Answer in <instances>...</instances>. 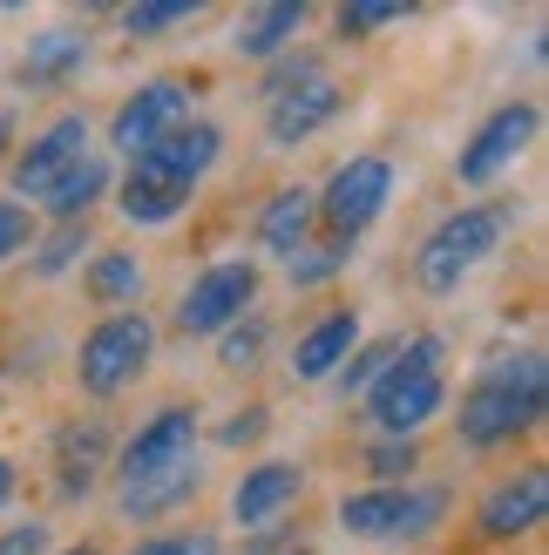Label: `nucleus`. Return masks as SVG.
Wrapping results in <instances>:
<instances>
[{
	"label": "nucleus",
	"mask_w": 549,
	"mask_h": 555,
	"mask_svg": "<svg viewBox=\"0 0 549 555\" xmlns=\"http://www.w3.org/2000/svg\"><path fill=\"white\" fill-rule=\"evenodd\" d=\"M81 156H95V150H89V122H81V116H54V122L35 135V143L21 150V163H14V190H21V197H48V190L62 183Z\"/></svg>",
	"instance_id": "nucleus-11"
},
{
	"label": "nucleus",
	"mask_w": 549,
	"mask_h": 555,
	"mask_svg": "<svg viewBox=\"0 0 549 555\" xmlns=\"http://www.w3.org/2000/svg\"><path fill=\"white\" fill-rule=\"evenodd\" d=\"M102 190H108V163H102V156H81L75 170H68V177H62V183H54L48 197H41V204H48L54 217H62V224H81V217H89V204L102 197Z\"/></svg>",
	"instance_id": "nucleus-20"
},
{
	"label": "nucleus",
	"mask_w": 549,
	"mask_h": 555,
	"mask_svg": "<svg viewBox=\"0 0 549 555\" xmlns=\"http://www.w3.org/2000/svg\"><path fill=\"white\" fill-rule=\"evenodd\" d=\"M27 231H35V224H27V210L21 204H0V264H8L14 251H27Z\"/></svg>",
	"instance_id": "nucleus-30"
},
{
	"label": "nucleus",
	"mask_w": 549,
	"mask_h": 555,
	"mask_svg": "<svg viewBox=\"0 0 549 555\" xmlns=\"http://www.w3.org/2000/svg\"><path fill=\"white\" fill-rule=\"evenodd\" d=\"M8 502H14V461L0 454V508H8Z\"/></svg>",
	"instance_id": "nucleus-34"
},
{
	"label": "nucleus",
	"mask_w": 549,
	"mask_h": 555,
	"mask_svg": "<svg viewBox=\"0 0 549 555\" xmlns=\"http://www.w3.org/2000/svg\"><path fill=\"white\" fill-rule=\"evenodd\" d=\"M292 35H306V0H271V8H252V14L238 21L231 48L252 54V62H271Z\"/></svg>",
	"instance_id": "nucleus-17"
},
{
	"label": "nucleus",
	"mask_w": 549,
	"mask_h": 555,
	"mask_svg": "<svg viewBox=\"0 0 549 555\" xmlns=\"http://www.w3.org/2000/svg\"><path fill=\"white\" fill-rule=\"evenodd\" d=\"M150 352H156V325L143 312H108L89 339H81V359H75V379H81V393H123V386L150 366Z\"/></svg>",
	"instance_id": "nucleus-4"
},
{
	"label": "nucleus",
	"mask_w": 549,
	"mask_h": 555,
	"mask_svg": "<svg viewBox=\"0 0 549 555\" xmlns=\"http://www.w3.org/2000/svg\"><path fill=\"white\" fill-rule=\"evenodd\" d=\"M89 292H95V305H136V292H143V271H136L129 251H108V258L89 264Z\"/></svg>",
	"instance_id": "nucleus-22"
},
{
	"label": "nucleus",
	"mask_w": 549,
	"mask_h": 555,
	"mask_svg": "<svg viewBox=\"0 0 549 555\" xmlns=\"http://www.w3.org/2000/svg\"><path fill=\"white\" fill-rule=\"evenodd\" d=\"M41 548H48V529H41V521H21V529L0 535V555H41Z\"/></svg>",
	"instance_id": "nucleus-32"
},
{
	"label": "nucleus",
	"mask_w": 549,
	"mask_h": 555,
	"mask_svg": "<svg viewBox=\"0 0 549 555\" xmlns=\"http://www.w3.org/2000/svg\"><path fill=\"white\" fill-rule=\"evenodd\" d=\"M75 251H89V231H81V224H62V231H54V237L41 244V258H35V271H41V278H54V271H68V264H75Z\"/></svg>",
	"instance_id": "nucleus-25"
},
{
	"label": "nucleus",
	"mask_w": 549,
	"mask_h": 555,
	"mask_svg": "<svg viewBox=\"0 0 549 555\" xmlns=\"http://www.w3.org/2000/svg\"><path fill=\"white\" fill-rule=\"evenodd\" d=\"M353 339H360V319L353 312H325L306 339H298V352H292V373L298 379H325V373H340L346 366V352H353Z\"/></svg>",
	"instance_id": "nucleus-18"
},
{
	"label": "nucleus",
	"mask_w": 549,
	"mask_h": 555,
	"mask_svg": "<svg viewBox=\"0 0 549 555\" xmlns=\"http://www.w3.org/2000/svg\"><path fill=\"white\" fill-rule=\"evenodd\" d=\"M298 488H306V475H298L292 461H258L252 475L238 481V494H231V515L244 521V529H265V521H279V515L298 502Z\"/></svg>",
	"instance_id": "nucleus-14"
},
{
	"label": "nucleus",
	"mask_w": 549,
	"mask_h": 555,
	"mask_svg": "<svg viewBox=\"0 0 549 555\" xmlns=\"http://www.w3.org/2000/svg\"><path fill=\"white\" fill-rule=\"evenodd\" d=\"M298 555H306V548H298Z\"/></svg>",
	"instance_id": "nucleus-37"
},
{
	"label": "nucleus",
	"mask_w": 549,
	"mask_h": 555,
	"mask_svg": "<svg viewBox=\"0 0 549 555\" xmlns=\"http://www.w3.org/2000/svg\"><path fill=\"white\" fill-rule=\"evenodd\" d=\"M442 515H448L442 488H373L340 502V529L367 542H407V535H427Z\"/></svg>",
	"instance_id": "nucleus-6"
},
{
	"label": "nucleus",
	"mask_w": 549,
	"mask_h": 555,
	"mask_svg": "<svg viewBox=\"0 0 549 555\" xmlns=\"http://www.w3.org/2000/svg\"><path fill=\"white\" fill-rule=\"evenodd\" d=\"M442 400H448L442 339H434V332H421V339L407 346L387 373H380V386L367 393V413H373V427L387 434V440H414L434 413H442Z\"/></svg>",
	"instance_id": "nucleus-3"
},
{
	"label": "nucleus",
	"mask_w": 549,
	"mask_h": 555,
	"mask_svg": "<svg viewBox=\"0 0 549 555\" xmlns=\"http://www.w3.org/2000/svg\"><path fill=\"white\" fill-rule=\"evenodd\" d=\"M258 434H265V406H252L244 421H231V427H225V440H231V448H244V440H258Z\"/></svg>",
	"instance_id": "nucleus-33"
},
{
	"label": "nucleus",
	"mask_w": 549,
	"mask_h": 555,
	"mask_svg": "<svg viewBox=\"0 0 549 555\" xmlns=\"http://www.w3.org/2000/svg\"><path fill=\"white\" fill-rule=\"evenodd\" d=\"M502 231H509V217H502L496 204H469V210H455L448 224L421 244V258H414L421 285H427V292H455L461 278H469V271L502 244Z\"/></svg>",
	"instance_id": "nucleus-5"
},
{
	"label": "nucleus",
	"mask_w": 549,
	"mask_h": 555,
	"mask_svg": "<svg viewBox=\"0 0 549 555\" xmlns=\"http://www.w3.org/2000/svg\"><path fill=\"white\" fill-rule=\"evenodd\" d=\"M367 467H373V475L394 488V481L407 475V467H414V440H380V448H367Z\"/></svg>",
	"instance_id": "nucleus-29"
},
{
	"label": "nucleus",
	"mask_w": 549,
	"mask_h": 555,
	"mask_svg": "<svg viewBox=\"0 0 549 555\" xmlns=\"http://www.w3.org/2000/svg\"><path fill=\"white\" fill-rule=\"evenodd\" d=\"M116 467H123V494L190 475V467H197V413H190V406H163V413H150V427L123 448Z\"/></svg>",
	"instance_id": "nucleus-7"
},
{
	"label": "nucleus",
	"mask_w": 549,
	"mask_h": 555,
	"mask_svg": "<svg viewBox=\"0 0 549 555\" xmlns=\"http://www.w3.org/2000/svg\"><path fill=\"white\" fill-rule=\"evenodd\" d=\"M183 21H197V0H150V8L123 14L129 35H163V27H183Z\"/></svg>",
	"instance_id": "nucleus-24"
},
{
	"label": "nucleus",
	"mask_w": 549,
	"mask_h": 555,
	"mask_svg": "<svg viewBox=\"0 0 549 555\" xmlns=\"http://www.w3.org/2000/svg\"><path fill=\"white\" fill-rule=\"evenodd\" d=\"M407 21L400 0H367V8H340V35H373V27H394Z\"/></svg>",
	"instance_id": "nucleus-26"
},
{
	"label": "nucleus",
	"mask_w": 549,
	"mask_h": 555,
	"mask_svg": "<svg viewBox=\"0 0 549 555\" xmlns=\"http://www.w3.org/2000/svg\"><path fill=\"white\" fill-rule=\"evenodd\" d=\"M400 359V346H367V352H346V366H340V386L346 393H373L380 373H387Z\"/></svg>",
	"instance_id": "nucleus-23"
},
{
	"label": "nucleus",
	"mask_w": 549,
	"mask_h": 555,
	"mask_svg": "<svg viewBox=\"0 0 549 555\" xmlns=\"http://www.w3.org/2000/svg\"><path fill=\"white\" fill-rule=\"evenodd\" d=\"M333 116H340V81L333 75H306V81H292V89L271 95L265 135H271V150H298L306 135H319Z\"/></svg>",
	"instance_id": "nucleus-12"
},
{
	"label": "nucleus",
	"mask_w": 549,
	"mask_h": 555,
	"mask_svg": "<svg viewBox=\"0 0 549 555\" xmlns=\"http://www.w3.org/2000/svg\"><path fill=\"white\" fill-rule=\"evenodd\" d=\"M62 555H95V548H62Z\"/></svg>",
	"instance_id": "nucleus-36"
},
{
	"label": "nucleus",
	"mask_w": 549,
	"mask_h": 555,
	"mask_svg": "<svg viewBox=\"0 0 549 555\" xmlns=\"http://www.w3.org/2000/svg\"><path fill=\"white\" fill-rule=\"evenodd\" d=\"M258 346H265V325L252 319V325H231V332H225V346H217V359H225L231 373H244V366L258 359Z\"/></svg>",
	"instance_id": "nucleus-28"
},
{
	"label": "nucleus",
	"mask_w": 549,
	"mask_h": 555,
	"mask_svg": "<svg viewBox=\"0 0 549 555\" xmlns=\"http://www.w3.org/2000/svg\"><path fill=\"white\" fill-rule=\"evenodd\" d=\"M81 54H89V41H81L75 27H48V35H35V48H27L21 81L27 89H54V81H68L81 68Z\"/></svg>",
	"instance_id": "nucleus-19"
},
{
	"label": "nucleus",
	"mask_w": 549,
	"mask_h": 555,
	"mask_svg": "<svg viewBox=\"0 0 549 555\" xmlns=\"http://www.w3.org/2000/svg\"><path fill=\"white\" fill-rule=\"evenodd\" d=\"M542 508H549V475H542V467H529V475L502 481L482 502V529L488 535H523V529H536V521H542Z\"/></svg>",
	"instance_id": "nucleus-15"
},
{
	"label": "nucleus",
	"mask_w": 549,
	"mask_h": 555,
	"mask_svg": "<svg viewBox=\"0 0 549 555\" xmlns=\"http://www.w3.org/2000/svg\"><path fill=\"white\" fill-rule=\"evenodd\" d=\"M258 298V264H210L197 285L183 292L177 305V325L183 332H225L244 319V305Z\"/></svg>",
	"instance_id": "nucleus-10"
},
{
	"label": "nucleus",
	"mask_w": 549,
	"mask_h": 555,
	"mask_svg": "<svg viewBox=\"0 0 549 555\" xmlns=\"http://www.w3.org/2000/svg\"><path fill=\"white\" fill-rule=\"evenodd\" d=\"M312 217H319V197L312 190H279V197L265 204V217H258V237H265V251H279L285 264L306 251V237H312Z\"/></svg>",
	"instance_id": "nucleus-16"
},
{
	"label": "nucleus",
	"mask_w": 549,
	"mask_h": 555,
	"mask_svg": "<svg viewBox=\"0 0 549 555\" xmlns=\"http://www.w3.org/2000/svg\"><path fill=\"white\" fill-rule=\"evenodd\" d=\"M102 454H108V427H102V421L68 427V434H62V488H68V494H89Z\"/></svg>",
	"instance_id": "nucleus-21"
},
{
	"label": "nucleus",
	"mask_w": 549,
	"mask_h": 555,
	"mask_svg": "<svg viewBox=\"0 0 549 555\" xmlns=\"http://www.w3.org/2000/svg\"><path fill=\"white\" fill-rule=\"evenodd\" d=\"M183 116H190V89H183V81H170V75H156V81H143V89L116 108L108 143H116L123 156H143V150L163 143L170 129H183Z\"/></svg>",
	"instance_id": "nucleus-9"
},
{
	"label": "nucleus",
	"mask_w": 549,
	"mask_h": 555,
	"mask_svg": "<svg viewBox=\"0 0 549 555\" xmlns=\"http://www.w3.org/2000/svg\"><path fill=\"white\" fill-rule=\"evenodd\" d=\"M536 413H542V359L536 352L502 359V366H488L461 393V440L469 448H496V440L536 427Z\"/></svg>",
	"instance_id": "nucleus-2"
},
{
	"label": "nucleus",
	"mask_w": 549,
	"mask_h": 555,
	"mask_svg": "<svg viewBox=\"0 0 549 555\" xmlns=\"http://www.w3.org/2000/svg\"><path fill=\"white\" fill-rule=\"evenodd\" d=\"M8 129H14V116H0V143H8Z\"/></svg>",
	"instance_id": "nucleus-35"
},
{
	"label": "nucleus",
	"mask_w": 549,
	"mask_h": 555,
	"mask_svg": "<svg viewBox=\"0 0 549 555\" xmlns=\"http://www.w3.org/2000/svg\"><path fill=\"white\" fill-rule=\"evenodd\" d=\"M387 197H394V163L387 156H353V163H340V170H333V183H325L319 217L333 224L340 244H353L380 210H387Z\"/></svg>",
	"instance_id": "nucleus-8"
},
{
	"label": "nucleus",
	"mask_w": 549,
	"mask_h": 555,
	"mask_svg": "<svg viewBox=\"0 0 549 555\" xmlns=\"http://www.w3.org/2000/svg\"><path fill=\"white\" fill-rule=\"evenodd\" d=\"M129 555H217V542L210 535H163V542H143Z\"/></svg>",
	"instance_id": "nucleus-31"
},
{
	"label": "nucleus",
	"mask_w": 549,
	"mask_h": 555,
	"mask_svg": "<svg viewBox=\"0 0 549 555\" xmlns=\"http://www.w3.org/2000/svg\"><path fill=\"white\" fill-rule=\"evenodd\" d=\"M529 135H536V108H529V102L496 108V116H488V122L475 129V143L461 150V163H455L461 183H475V190H482V183H496V177L509 170V163L529 150Z\"/></svg>",
	"instance_id": "nucleus-13"
},
{
	"label": "nucleus",
	"mask_w": 549,
	"mask_h": 555,
	"mask_svg": "<svg viewBox=\"0 0 549 555\" xmlns=\"http://www.w3.org/2000/svg\"><path fill=\"white\" fill-rule=\"evenodd\" d=\"M217 122H183L170 129L163 143H150L143 156H129V177H123V217L129 224H170L177 210H190L197 197V177L217 163Z\"/></svg>",
	"instance_id": "nucleus-1"
},
{
	"label": "nucleus",
	"mask_w": 549,
	"mask_h": 555,
	"mask_svg": "<svg viewBox=\"0 0 549 555\" xmlns=\"http://www.w3.org/2000/svg\"><path fill=\"white\" fill-rule=\"evenodd\" d=\"M346 258H353V244H340V237H333V244H319L312 258H292V285H319V278H333Z\"/></svg>",
	"instance_id": "nucleus-27"
}]
</instances>
